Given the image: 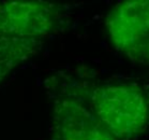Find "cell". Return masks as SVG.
I'll return each mask as SVG.
<instances>
[{
    "label": "cell",
    "instance_id": "6da1fadb",
    "mask_svg": "<svg viewBox=\"0 0 149 140\" xmlns=\"http://www.w3.org/2000/svg\"><path fill=\"white\" fill-rule=\"evenodd\" d=\"M75 92L117 140H134L149 126V98L139 86L101 84Z\"/></svg>",
    "mask_w": 149,
    "mask_h": 140
},
{
    "label": "cell",
    "instance_id": "7a4b0ae2",
    "mask_svg": "<svg viewBox=\"0 0 149 140\" xmlns=\"http://www.w3.org/2000/svg\"><path fill=\"white\" fill-rule=\"evenodd\" d=\"M109 41L120 54L139 66H149V0H125L105 17Z\"/></svg>",
    "mask_w": 149,
    "mask_h": 140
},
{
    "label": "cell",
    "instance_id": "3957f363",
    "mask_svg": "<svg viewBox=\"0 0 149 140\" xmlns=\"http://www.w3.org/2000/svg\"><path fill=\"white\" fill-rule=\"evenodd\" d=\"M62 20L59 6L42 1L0 2V38L42 39L58 29Z\"/></svg>",
    "mask_w": 149,
    "mask_h": 140
},
{
    "label": "cell",
    "instance_id": "277c9868",
    "mask_svg": "<svg viewBox=\"0 0 149 140\" xmlns=\"http://www.w3.org/2000/svg\"><path fill=\"white\" fill-rule=\"evenodd\" d=\"M51 140H117L74 91L55 99Z\"/></svg>",
    "mask_w": 149,
    "mask_h": 140
},
{
    "label": "cell",
    "instance_id": "5b68a950",
    "mask_svg": "<svg viewBox=\"0 0 149 140\" xmlns=\"http://www.w3.org/2000/svg\"><path fill=\"white\" fill-rule=\"evenodd\" d=\"M42 41L0 38V83L17 66L36 55Z\"/></svg>",
    "mask_w": 149,
    "mask_h": 140
}]
</instances>
